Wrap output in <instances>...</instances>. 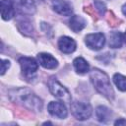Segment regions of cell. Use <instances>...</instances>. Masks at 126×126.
Returning <instances> with one entry per match:
<instances>
[{
	"label": "cell",
	"mask_w": 126,
	"mask_h": 126,
	"mask_svg": "<svg viewBox=\"0 0 126 126\" xmlns=\"http://www.w3.org/2000/svg\"><path fill=\"white\" fill-rule=\"evenodd\" d=\"M113 82L118 88V90L122 92H126V77L121 74H114L113 76Z\"/></svg>",
	"instance_id": "18"
},
{
	"label": "cell",
	"mask_w": 126,
	"mask_h": 126,
	"mask_svg": "<svg viewBox=\"0 0 126 126\" xmlns=\"http://www.w3.org/2000/svg\"><path fill=\"white\" fill-rule=\"evenodd\" d=\"M37 60L45 69H54L58 66V61L49 53H39L37 55Z\"/></svg>",
	"instance_id": "12"
},
{
	"label": "cell",
	"mask_w": 126,
	"mask_h": 126,
	"mask_svg": "<svg viewBox=\"0 0 126 126\" xmlns=\"http://www.w3.org/2000/svg\"><path fill=\"white\" fill-rule=\"evenodd\" d=\"M58 47L63 53L69 54L75 51L76 41L69 36H61L58 40Z\"/></svg>",
	"instance_id": "11"
},
{
	"label": "cell",
	"mask_w": 126,
	"mask_h": 126,
	"mask_svg": "<svg viewBox=\"0 0 126 126\" xmlns=\"http://www.w3.org/2000/svg\"><path fill=\"white\" fill-rule=\"evenodd\" d=\"M10 67V61L9 60H1V75H4L5 72Z\"/></svg>",
	"instance_id": "20"
},
{
	"label": "cell",
	"mask_w": 126,
	"mask_h": 126,
	"mask_svg": "<svg viewBox=\"0 0 126 126\" xmlns=\"http://www.w3.org/2000/svg\"><path fill=\"white\" fill-rule=\"evenodd\" d=\"M9 97L12 101L24 106L25 108L32 111H41L43 102L42 100L31 90L27 88L13 89L9 91Z\"/></svg>",
	"instance_id": "1"
},
{
	"label": "cell",
	"mask_w": 126,
	"mask_h": 126,
	"mask_svg": "<svg viewBox=\"0 0 126 126\" xmlns=\"http://www.w3.org/2000/svg\"><path fill=\"white\" fill-rule=\"evenodd\" d=\"M95 115L99 122H107L111 116V111L106 106L99 105L95 109Z\"/></svg>",
	"instance_id": "14"
},
{
	"label": "cell",
	"mask_w": 126,
	"mask_h": 126,
	"mask_svg": "<svg viewBox=\"0 0 126 126\" xmlns=\"http://www.w3.org/2000/svg\"><path fill=\"white\" fill-rule=\"evenodd\" d=\"M48 89L51 92V94L58 97L59 99H62L65 102H70L71 101V94L68 92V90L63 87L55 77H51L48 81Z\"/></svg>",
	"instance_id": "3"
},
{
	"label": "cell",
	"mask_w": 126,
	"mask_h": 126,
	"mask_svg": "<svg viewBox=\"0 0 126 126\" xmlns=\"http://www.w3.org/2000/svg\"><path fill=\"white\" fill-rule=\"evenodd\" d=\"M87 25V22L86 20L82 17V16H79V15H74L71 17L70 21H69V26H70V29L74 32H81Z\"/></svg>",
	"instance_id": "13"
},
{
	"label": "cell",
	"mask_w": 126,
	"mask_h": 126,
	"mask_svg": "<svg viewBox=\"0 0 126 126\" xmlns=\"http://www.w3.org/2000/svg\"><path fill=\"white\" fill-rule=\"evenodd\" d=\"M122 13L126 16V4H124V5L122 6Z\"/></svg>",
	"instance_id": "22"
},
{
	"label": "cell",
	"mask_w": 126,
	"mask_h": 126,
	"mask_svg": "<svg viewBox=\"0 0 126 126\" xmlns=\"http://www.w3.org/2000/svg\"><path fill=\"white\" fill-rule=\"evenodd\" d=\"M53 10L62 16H71L73 9L71 4L66 0H52Z\"/></svg>",
	"instance_id": "9"
},
{
	"label": "cell",
	"mask_w": 126,
	"mask_h": 126,
	"mask_svg": "<svg viewBox=\"0 0 126 126\" xmlns=\"http://www.w3.org/2000/svg\"><path fill=\"white\" fill-rule=\"evenodd\" d=\"M123 42V34L119 32H112L109 35V46L112 48L121 47Z\"/></svg>",
	"instance_id": "17"
},
{
	"label": "cell",
	"mask_w": 126,
	"mask_h": 126,
	"mask_svg": "<svg viewBox=\"0 0 126 126\" xmlns=\"http://www.w3.org/2000/svg\"><path fill=\"white\" fill-rule=\"evenodd\" d=\"M73 65H74V68L76 69L77 73L79 74H85L89 71V64L88 62L83 58V57H77L74 59L73 61Z\"/></svg>",
	"instance_id": "16"
},
{
	"label": "cell",
	"mask_w": 126,
	"mask_h": 126,
	"mask_svg": "<svg viewBox=\"0 0 126 126\" xmlns=\"http://www.w3.org/2000/svg\"><path fill=\"white\" fill-rule=\"evenodd\" d=\"M15 8L24 15H32L35 12V6L32 0H13Z\"/></svg>",
	"instance_id": "8"
},
{
	"label": "cell",
	"mask_w": 126,
	"mask_h": 126,
	"mask_svg": "<svg viewBox=\"0 0 126 126\" xmlns=\"http://www.w3.org/2000/svg\"><path fill=\"white\" fill-rule=\"evenodd\" d=\"M92 106L87 102L74 101L71 103V112L78 120L89 119L92 115Z\"/></svg>",
	"instance_id": "4"
},
{
	"label": "cell",
	"mask_w": 126,
	"mask_h": 126,
	"mask_svg": "<svg viewBox=\"0 0 126 126\" xmlns=\"http://www.w3.org/2000/svg\"><path fill=\"white\" fill-rule=\"evenodd\" d=\"M91 81L95 88V90L105 96L108 100H112L114 98V91L111 87L108 76L99 69H93L90 73Z\"/></svg>",
	"instance_id": "2"
},
{
	"label": "cell",
	"mask_w": 126,
	"mask_h": 126,
	"mask_svg": "<svg viewBox=\"0 0 126 126\" xmlns=\"http://www.w3.org/2000/svg\"><path fill=\"white\" fill-rule=\"evenodd\" d=\"M48 112L52 115L55 116L57 118L60 119H64L67 117V108L65 106V104L63 102H59V101H51L49 102L48 106H47Z\"/></svg>",
	"instance_id": "7"
},
{
	"label": "cell",
	"mask_w": 126,
	"mask_h": 126,
	"mask_svg": "<svg viewBox=\"0 0 126 126\" xmlns=\"http://www.w3.org/2000/svg\"><path fill=\"white\" fill-rule=\"evenodd\" d=\"M85 42L90 49L99 50L103 47V45L105 43V37H104L103 33H101V32L90 33L86 36Z\"/></svg>",
	"instance_id": "6"
},
{
	"label": "cell",
	"mask_w": 126,
	"mask_h": 126,
	"mask_svg": "<svg viewBox=\"0 0 126 126\" xmlns=\"http://www.w3.org/2000/svg\"><path fill=\"white\" fill-rule=\"evenodd\" d=\"M114 124H115V125H121V124L126 125V120H125V119H119V120H116V121L114 122Z\"/></svg>",
	"instance_id": "21"
},
{
	"label": "cell",
	"mask_w": 126,
	"mask_h": 126,
	"mask_svg": "<svg viewBox=\"0 0 126 126\" xmlns=\"http://www.w3.org/2000/svg\"><path fill=\"white\" fill-rule=\"evenodd\" d=\"M19 63L21 65L22 73L26 79H32L34 77V75L38 69V64L33 58L21 57L19 59Z\"/></svg>",
	"instance_id": "5"
},
{
	"label": "cell",
	"mask_w": 126,
	"mask_h": 126,
	"mask_svg": "<svg viewBox=\"0 0 126 126\" xmlns=\"http://www.w3.org/2000/svg\"><path fill=\"white\" fill-rule=\"evenodd\" d=\"M18 28L26 35H31L32 31H33V28H32L31 21L27 18H22L18 21Z\"/></svg>",
	"instance_id": "15"
},
{
	"label": "cell",
	"mask_w": 126,
	"mask_h": 126,
	"mask_svg": "<svg viewBox=\"0 0 126 126\" xmlns=\"http://www.w3.org/2000/svg\"><path fill=\"white\" fill-rule=\"evenodd\" d=\"M94 7H95L96 11L98 12V14L101 15V16L104 15V13L106 11V7H105L104 3L102 1H100V0H94Z\"/></svg>",
	"instance_id": "19"
},
{
	"label": "cell",
	"mask_w": 126,
	"mask_h": 126,
	"mask_svg": "<svg viewBox=\"0 0 126 126\" xmlns=\"http://www.w3.org/2000/svg\"><path fill=\"white\" fill-rule=\"evenodd\" d=\"M123 40L125 41V43H126V32H125V33L123 34Z\"/></svg>",
	"instance_id": "23"
},
{
	"label": "cell",
	"mask_w": 126,
	"mask_h": 126,
	"mask_svg": "<svg viewBox=\"0 0 126 126\" xmlns=\"http://www.w3.org/2000/svg\"><path fill=\"white\" fill-rule=\"evenodd\" d=\"M1 16L5 21L11 20L15 15V4L13 0H1Z\"/></svg>",
	"instance_id": "10"
}]
</instances>
